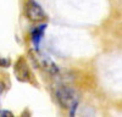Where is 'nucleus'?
<instances>
[{
    "mask_svg": "<svg viewBox=\"0 0 122 117\" xmlns=\"http://www.w3.org/2000/svg\"><path fill=\"white\" fill-rule=\"evenodd\" d=\"M45 28H46V24H42V26L34 28L32 31V33H30V39H32V42H33L36 49L39 48V43H40V40H42V38L44 35Z\"/></svg>",
    "mask_w": 122,
    "mask_h": 117,
    "instance_id": "5",
    "label": "nucleus"
},
{
    "mask_svg": "<svg viewBox=\"0 0 122 117\" xmlns=\"http://www.w3.org/2000/svg\"><path fill=\"white\" fill-rule=\"evenodd\" d=\"M14 113L7 110H0V117H12Z\"/></svg>",
    "mask_w": 122,
    "mask_h": 117,
    "instance_id": "7",
    "label": "nucleus"
},
{
    "mask_svg": "<svg viewBox=\"0 0 122 117\" xmlns=\"http://www.w3.org/2000/svg\"><path fill=\"white\" fill-rule=\"evenodd\" d=\"M56 98L64 109L68 110L71 115H75V111L79 102L78 94L76 93L75 89L70 87H60L56 90Z\"/></svg>",
    "mask_w": 122,
    "mask_h": 117,
    "instance_id": "1",
    "label": "nucleus"
},
{
    "mask_svg": "<svg viewBox=\"0 0 122 117\" xmlns=\"http://www.w3.org/2000/svg\"><path fill=\"white\" fill-rule=\"evenodd\" d=\"M29 54H30V57H32V60H33V63L39 68V70H43V71H45L50 74H55V73L59 72V67L51 60V57H49L48 55L40 53L38 49L30 50Z\"/></svg>",
    "mask_w": 122,
    "mask_h": 117,
    "instance_id": "2",
    "label": "nucleus"
},
{
    "mask_svg": "<svg viewBox=\"0 0 122 117\" xmlns=\"http://www.w3.org/2000/svg\"><path fill=\"white\" fill-rule=\"evenodd\" d=\"M14 74L18 82L37 84L34 81V76H33L32 71H30V67L23 56H20L16 60V62L14 63Z\"/></svg>",
    "mask_w": 122,
    "mask_h": 117,
    "instance_id": "3",
    "label": "nucleus"
},
{
    "mask_svg": "<svg viewBox=\"0 0 122 117\" xmlns=\"http://www.w3.org/2000/svg\"><path fill=\"white\" fill-rule=\"evenodd\" d=\"M11 66V60L6 56H3L0 55V67H4V68H7Z\"/></svg>",
    "mask_w": 122,
    "mask_h": 117,
    "instance_id": "6",
    "label": "nucleus"
},
{
    "mask_svg": "<svg viewBox=\"0 0 122 117\" xmlns=\"http://www.w3.org/2000/svg\"><path fill=\"white\" fill-rule=\"evenodd\" d=\"M25 16L33 22H38V21H43L46 18V14L42 9L39 4H37L36 1H28L25 5Z\"/></svg>",
    "mask_w": 122,
    "mask_h": 117,
    "instance_id": "4",
    "label": "nucleus"
}]
</instances>
